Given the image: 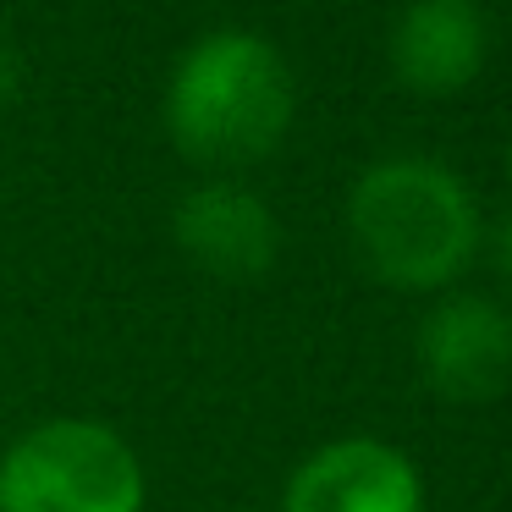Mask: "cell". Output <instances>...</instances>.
<instances>
[{"label":"cell","instance_id":"6da1fadb","mask_svg":"<svg viewBox=\"0 0 512 512\" xmlns=\"http://www.w3.org/2000/svg\"><path fill=\"white\" fill-rule=\"evenodd\" d=\"M298 111L292 67L265 34L210 28L177 56L166 83V133L199 166H248L287 138Z\"/></svg>","mask_w":512,"mask_h":512},{"label":"cell","instance_id":"7a4b0ae2","mask_svg":"<svg viewBox=\"0 0 512 512\" xmlns=\"http://www.w3.org/2000/svg\"><path fill=\"white\" fill-rule=\"evenodd\" d=\"M353 248L380 281L435 292L479 254V210L468 182L430 155H386L358 171L347 193Z\"/></svg>","mask_w":512,"mask_h":512},{"label":"cell","instance_id":"3957f363","mask_svg":"<svg viewBox=\"0 0 512 512\" xmlns=\"http://www.w3.org/2000/svg\"><path fill=\"white\" fill-rule=\"evenodd\" d=\"M138 452L100 419H50L0 452V512H144Z\"/></svg>","mask_w":512,"mask_h":512},{"label":"cell","instance_id":"277c9868","mask_svg":"<svg viewBox=\"0 0 512 512\" xmlns=\"http://www.w3.org/2000/svg\"><path fill=\"white\" fill-rule=\"evenodd\" d=\"M281 512H424V479L402 446L342 435L292 468Z\"/></svg>","mask_w":512,"mask_h":512},{"label":"cell","instance_id":"5b68a950","mask_svg":"<svg viewBox=\"0 0 512 512\" xmlns=\"http://www.w3.org/2000/svg\"><path fill=\"white\" fill-rule=\"evenodd\" d=\"M424 386L452 402H479L512 375V309L485 292H446L413 336Z\"/></svg>","mask_w":512,"mask_h":512},{"label":"cell","instance_id":"8992f818","mask_svg":"<svg viewBox=\"0 0 512 512\" xmlns=\"http://www.w3.org/2000/svg\"><path fill=\"white\" fill-rule=\"evenodd\" d=\"M171 237L199 270L221 281H259L281 254V221L243 182H199L171 210Z\"/></svg>","mask_w":512,"mask_h":512},{"label":"cell","instance_id":"52a82bcc","mask_svg":"<svg viewBox=\"0 0 512 512\" xmlns=\"http://www.w3.org/2000/svg\"><path fill=\"white\" fill-rule=\"evenodd\" d=\"M391 72L419 94H452L490 56V17L479 0H408L386 39Z\"/></svg>","mask_w":512,"mask_h":512},{"label":"cell","instance_id":"ba28073f","mask_svg":"<svg viewBox=\"0 0 512 512\" xmlns=\"http://www.w3.org/2000/svg\"><path fill=\"white\" fill-rule=\"evenodd\" d=\"M479 243H485V254H490V265H496V276L501 281H512V210L501 215L490 232H479Z\"/></svg>","mask_w":512,"mask_h":512},{"label":"cell","instance_id":"9c48e42d","mask_svg":"<svg viewBox=\"0 0 512 512\" xmlns=\"http://www.w3.org/2000/svg\"><path fill=\"white\" fill-rule=\"evenodd\" d=\"M17 94H23V56H17V45L0 39V105H12Z\"/></svg>","mask_w":512,"mask_h":512},{"label":"cell","instance_id":"30bf717a","mask_svg":"<svg viewBox=\"0 0 512 512\" xmlns=\"http://www.w3.org/2000/svg\"><path fill=\"white\" fill-rule=\"evenodd\" d=\"M507 182H512V144H507Z\"/></svg>","mask_w":512,"mask_h":512}]
</instances>
